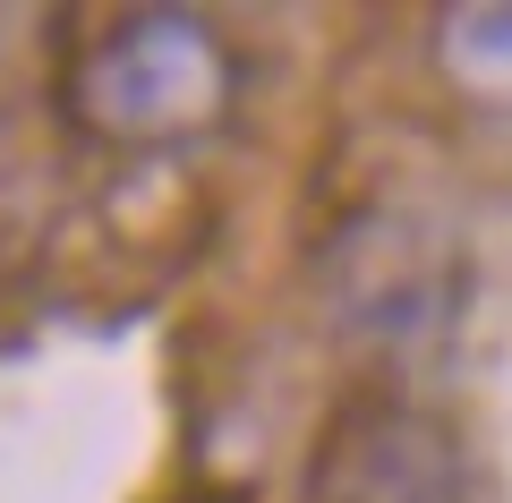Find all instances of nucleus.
Instances as JSON below:
<instances>
[{"label":"nucleus","instance_id":"1","mask_svg":"<svg viewBox=\"0 0 512 503\" xmlns=\"http://www.w3.org/2000/svg\"><path fill=\"white\" fill-rule=\"evenodd\" d=\"M231 94V60L180 9H146L120 35H103L77 69V111L103 137H188Z\"/></svg>","mask_w":512,"mask_h":503},{"label":"nucleus","instance_id":"3","mask_svg":"<svg viewBox=\"0 0 512 503\" xmlns=\"http://www.w3.org/2000/svg\"><path fill=\"white\" fill-rule=\"evenodd\" d=\"M444 60L470 86L512 94V9H453L444 18Z\"/></svg>","mask_w":512,"mask_h":503},{"label":"nucleus","instance_id":"2","mask_svg":"<svg viewBox=\"0 0 512 503\" xmlns=\"http://www.w3.org/2000/svg\"><path fill=\"white\" fill-rule=\"evenodd\" d=\"M316 503H461V452L436 418L367 401L316 452Z\"/></svg>","mask_w":512,"mask_h":503}]
</instances>
